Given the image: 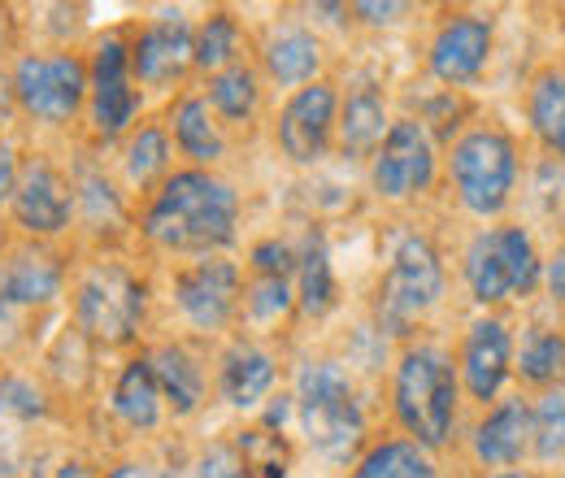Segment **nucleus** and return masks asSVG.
<instances>
[{"label": "nucleus", "mask_w": 565, "mask_h": 478, "mask_svg": "<svg viewBox=\"0 0 565 478\" xmlns=\"http://www.w3.org/2000/svg\"><path fill=\"white\" fill-rule=\"evenodd\" d=\"M239 196L210 170L166 174L143 213V235L166 253H213L235 240Z\"/></svg>", "instance_id": "nucleus-1"}, {"label": "nucleus", "mask_w": 565, "mask_h": 478, "mask_svg": "<svg viewBox=\"0 0 565 478\" xmlns=\"http://www.w3.org/2000/svg\"><path fill=\"white\" fill-rule=\"evenodd\" d=\"M296 417L313 453L327 461H349L365 439V413L349 370L331 357L305 361L296 379Z\"/></svg>", "instance_id": "nucleus-2"}, {"label": "nucleus", "mask_w": 565, "mask_h": 478, "mask_svg": "<svg viewBox=\"0 0 565 478\" xmlns=\"http://www.w3.org/2000/svg\"><path fill=\"white\" fill-rule=\"evenodd\" d=\"M392 405L418 448H444L457 422V370L435 343H409L396 361Z\"/></svg>", "instance_id": "nucleus-3"}, {"label": "nucleus", "mask_w": 565, "mask_h": 478, "mask_svg": "<svg viewBox=\"0 0 565 478\" xmlns=\"http://www.w3.org/2000/svg\"><path fill=\"white\" fill-rule=\"evenodd\" d=\"M544 278L535 240L522 226H488L466 248V283L479 305L526 300Z\"/></svg>", "instance_id": "nucleus-4"}, {"label": "nucleus", "mask_w": 565, "mask_h": 478, "mask_svg": "<svg viewBox=\"0 0 565 478\" xmlns=\"http://www.w3.org/2000/svg\"><path fill=\"white\" fill-rule=\"evenodd\" d=\"M448 170L457 201L475 217H495L504 213L518 188V148L500 127H475L452 144Z\"/></svg>", "instance_id": "nucleus-5"}, {"label": "nucleus", "mask_w": 565, "mask_h": 478, "mask_svg": "<svg viewBox=\"0 0 565 478\" xmlns=\"http://www.w3.org/2000/svg\"><path fill=\"white\" fill-rule=\"evenodd\" d=\"M444 296V262L426 235H405L379 283V322L392 336H405Z\"/></svg>", "instance_id": "nucleus-6"}, {"label": "nucleus", "mask_w": 565, "mask_h": 478, "mask_svg": "<svg viewBox=\"0 0 565 478\" xmlns=\"http://www.w3.org/2000/svg\"><path fill=\"white\" fill-rule=\"evenodd\" d=\"M74 314L83 336L96 343H127L136 340L143 322V283L118 262H96L83 274Z\"/></svg>", "instance_id": "nucleus-7"}, {"label": "nucleus", "mask_w": 565, "mask_h": 478, "mask_svg": "<svg viewBox=\"0 0 565 478\" xmlns=\"http://www.w3.org/2000/svg\"><path fill=\"white\" fill-rule=\"evenodd\" d=\"M13 96H18V105L35 123L62 127V123H71L74 114L83 109V100H87V66L78 57H71V53L22 57L18 70H13Z\"/></svg>", "instance_id": "nucleus-8"}, {"label": "nucleus", "mask_w": 565, "mask_h": 478, "mask_svg": "<svg viewBox=\"0 0 565 478\" xmlns=\"http://www.w3.org/2000/svg\"><path fill=\"white\" fill-rule=\"evenodd\" d=\"M370 183L383 201H414L435 183V144L418 118H396L370 157Z\"/></svg>", "instance_id": "nucleus-9"}, {"label": "nucleus", "mask_w": 565, "mask_h": 478, "mask_svg": "<svg viewBox=\"0 0 565 478\" xmlns=\"http://www.w3.org/2000/svg\"><path fill=\"white\" fill-rule=\"evenodd\" d=\"M136 74H131V44L122 35H105L96 44L92 74H87V96H92V127L96 136H122L140 109L136 96Z\"/></svg>", "instance_id": "nucleus-10"}, {"label": "nucleus", "mask_w": 565, "mask_h": 478, "mask_svg": "<svg viewBox=\"0 0 565 478\" xmlns=\"http://www.w3.org/2000/svg\"><path fill=\"white\" fill-rule=\"evenodd\" d=\"M335 114H340V96L331 83L313 78V83L296 87L279 114L282 157L296 166H318L331 148V136H335Z\"/></svg>", "instance_id": "nucleus-11"}, {"label": "nucleus", "mask_w": 565, "mask_h": 478, "mask_svg": "<svg viewBox=\"0 0 565 478\" xmlns=\"http://www.w3.org/2000/svg\"><path fill=\"white\" fill-rule=\"evenodd\" d=\"M244 300V278L235 262L205 257L174 274V305L196 331H222Z\"/></svg>", "instance_id": "nucleus-12"}, {"label": "nucleus", "mask_w": 565, "mask_h": 478, "mask_svg": "<svg viewBox=\"0 0 565 478\" xmlns=\"http://www.w3.org/2000/svg\"><path fill=\"white\" fill-rule=\"evenodd\" d=\"M492 18H483V13H452L435 31V40H430V53H426L430 74L439 83H448V87L475 83L483 74V66H488V57H492Z\"/></svg>", "instance_id": "nucleus-13"}, {"label": "nucleus", "mask_w": 565, "mask_h": 478, "mask_svg": "<svg viewBox=\"0 0 565 478\" xmlns=\"http://www.w3.org/2000/svg\"><path fill=\"white\" fill-rule=\"evenodd\" d=\"M513 374V336L504 318H475L461 343V383L470 401H495Z\"/></svg>", "instance_id": "nucleus-14"}, {"label": "nucleus", "mask_w": 565, "mask_h": 478, "mask_svg": "<svg viewBox=\"0 0 565 478\" xmlns=\"http://www.w3.org/2000/svg\"><path fill=\"white\" fill-rule=\"evenodd\" d=\"M74 213V192L71 179L53 166V161H31L18 174V192H13V217L22 231L31 235H57L71 226Z\"/></svg>", "instance_id": "nucleus-15"}, {"label": "nucleus", "mask_w": 565, "mask_h": 478, "mask_svg": "<svg viewBox=\"0 0 565 478\" xmlns=\"http://www.w3.org/2000/svg\"><path fill=\"white\" fill-rule=\"evenodd\" d=\"M192 66V26L183 13H161L131 44V74L148 87H166Z\"/></svg>", "instance_id": "nucleus-16"}, {"label": "nucleus", "mask_w": 565, "mask_h": 478, "mask_svg": "<svg viewBox=\"0 0 565 478\" xmlns=\"http://www.w3.org/2000/svg\"><path fill=\"white\" fill-rule=\"evenodd\" d=\"M531 448V401L509 396L475 426V457L488 470H513Z\"/></svg>", "instance_id": "nucleus-17"}, {"label": "nucleus", "mask_w": 565, "mask_h": 478, "mask_svg": "<svg viewBox=\"0 0 565 478\" xmlns=\"http://www.w3.org/2000/svg\"><path fill=\"white\" fill-rule=\"evenodd\" d=\"M275 379H279L275 357L262 352L257 343H235V348L222 357V370H217L222 401L235 405V410H257V405L270 396Z\"/></svg>", "instance_id": "nucleus-18"}, {"label": "nucleus", "mask_w": 565, "mask_h": 478, "mask_svg": "<svg viewBox=\"0 0 565 478\" xmlns=\"http://www.w3.org/2000/svg\"><path fill=\"white\" fill-rule=\"evenodd\" d=\"M387 105H383V96L370 87V83H361L356 92H349V100L340 105V114H335V131H340V148L349 152V157H374L379 152V144L387 136Z\"/></svg>", "instance_id": "nucleus-19"}, {"label": "nucleus", "mask_w": 565, "mask_h": 478, "mask_svg": "<svg viewBox=\"0 0 565 478\" xmlns=\"http://www.w3.org/2000/svg\"><path fill=\"white\" fill-rule=\"evenodd\" d=\"M148 361H152L161 401H166L170 410L179 413V417L201 410V401H205V374H201L196 357H192L183 343H166V348H157Z\"/></svg>", "instance_id": "nucleus-20"}, {"label": "nucleus", "mask_w": 565, "mask_h": 478, "mask_svg": "<svg viewBox=\"0 0 565 478\" xmlns=\"http://www.w3.org/2000/svg\"><path fill=\"white\" fill-rule=\"evenodd\" d=\"M526 118H531L535 139H540L557 161H565V66H548L531 78Z\"/></svg>", "instance_id": "nucleus-21"}, {"label": "nucleus", "mask_w": 565, "mask_h": 478, "mask_svg": "<svg viewBox=\"0 0 565 478\" xmlns=\"http://www.w3.org/2000/svg\"><path fill=\"white\" fill-rule=\"evenodd\" d=\"M322 66V44L313 31L305 26H279L266 40V70L282 87H305L313 83V74Z\"/></svg>", "instance_id": "nucleus-22"}, {"label": "nucleus", "mask_w": 565, "mask_h": 478, "mask_svg": "<svg viewBox=\"0 0 565 478\" xmlns=\"http://www.w3.org/2000/svg\"><path fill=\"white\" fill-rule=\"evenodd\" d=\"M296 278H300V314L309 318H327L335 309V270H331V248H327V235L322 231H309L300 253H296Z\"/></svg>", "instance_id": "nucleus-23"}, {"label": "nucleus", "mask_w": 565, "mask_h": 478, "mask_svg": "<svg viewBox=\"0 0 565 478\" xmlns=\"http://www.w3.org/2000/svg\"><path fill=\"white\" fill-rule=\"evenodd\" d=\"M109 405H114V413L131 431H152L161 422V387H157V374H152V361L148 357H136V361L122 365Z\"/></svg>", "instance_id": "nucleus-24"}, {"label": "nucleus", "mask_w": 565, "mask_h": 478, "mask_svg": "<svg viewBox=\"0 0 565 478\" xmlns=\"http://www.w3.org/2000/svg\"><path fill=\"white\" fill-rule=\"evenodd\" d=\"M170 127H174V144H179V152H183V157H192L196 166H213V161H222V157H226V139H222L217 123H213L205 96H183V100L174 105Z\"/></svg>", "instance_id": "nucleus-25"}, {"label": "nucleus", "mask_w": 565, "mask_h": 478, "mask_svg": "<svg viewBox=\"0 0 565 478\" xmlns=\"http://www.w3.org/2000/svg\"><path fill=\"white\" fill-rule=\"evenodd\" d=\"M513 370L522 374V383L531 387H553L565 374V336L553 327H531L518 352H513Z\"/></svg>", "instance_id": "nucleus-26"}, {"label": "nucleus", "mask_w": 565, "mask_h": 478, "mask_svg": "<svg viewBox=\"0 0 565 478\" xmlns=\"http://www.w3.org/2000/svg\"><path fill=\"white\" fill-rule=\"evenodd\" d=\"M353 478H439V470L414 439H383L356 461Z\"/></svg>", "instance_id": "nucleus-27"}, {"label": "nucleus", "mask_w": 565, "mask_h": 478, "mask_svg": "<svg viewBox=\"0 0 565 478\" xmlns=\"http://www.w3.org/2000/svg\"><path fill=\"white\" fill-rule=\"evenodd\" d=\"M4 278H9L18 309L49 305L62 291V266L49 253H18L13 262H4Z\"/></svg>", "instance_id": "nucleus-28"}, {"label": "nucleus", "mask_w": 565, "mask_h": 478, "mask_svg": "<svg viewBox=\"0 0 565 478\" xmlns=\"http://www.w3.org/2000/svg\"><path fill=\"white\" fill-rule=\"evenodd\" d=\"M235 457L244 478H287L291 470V448L275 426H248L235 439Z\"/></svg>", "instance_id": "nucleus-29"}, {"label": "nucleus", "mask_w": 565, "mask_h": 478, "mask_svg": "<svg viewBox=\"0 0 565 478\" xmlns=\"http://www.w3.org/2000/svg\"><path fill=\"white\" fill-rule=\"evenodd\" d=\"M257 100H262V87H257V74L248 66H226L217 70L210 78V96H205V105L217 109L226 123H248L253 114H257Z\"/></svg>", "instance_id": "nucleus-30"}, {"label": "nucleus", "mask_w": 565, "mask_h": 478, "mask_svg": "<svg viewBox=\"0 0 565 478\" xmlns=\"http://www.w3.org/2000/svg\"><path fill=\"white\" fill-rule=\"evenodd\" d=\"M239 44H244L239 22H235L226 9H217V13H210V18L201 22V31L192 35V62L201 70H213V74H217V70L235 66Z\"/></svg>", "instance_id": "nucleus-31"}, {"label": "nucleus", "mask_w": 565, "mask_h": 478, "mask_svg": "<svg viewBox=\"0 0 565 478\" xmlns=\"http://www.w3.org/2000/svg\"><path fill=\"white\" fill-rule=\"evenodd\" d=\"M531 448L540 461H565V379L531 405Z\"/></svg>", "instance_id": "nucleus-32"}, {"label": "nucleus", "mask_w": 565, "mask_h": 478, "mask_svg": "<svg viewBox=\"0 0 565 478\" xmlns=\"http://www.w3.org/2000/svg\"><path fill=\"white\" fill-rule=\"evenodd\" d=\"M166 170H170V136L161 127H140V136L127 144V179L143 188Z\"/></svg>", "instance_id": "nucleus-33"}, {"label": "nucleus", "mask_w": 565, "mask_h": 478, "mask_svg": "<svg viewBox=\"0 0 565 478\" xmlns=\"http://www.w3.org/2000/svg\"><path fill=\"white\" fill-rule=\"evenodd\" d=\"M291 305H296L291 283L279 278V274H257V278L244 287V309H248V318H253V322H262V327L279 322Z\"/></svg>", "instance_id": "nucleus-34"}, {"label": "nucleus", "mask_w": 565, "mask_h": 478, "mask_svg": "<svg viewBox=\"0 0 565 478\" xmlns=\"http://www.w3.org/2000/svg\"><path fill=\"white\" fill-rule=\"evenodd\" d=\"M0 413L40 417V413H44V396H40L26 379H4V383H0Z\"/></svg>", "instance_id": "nucleus-35"}, {"label": "nucleus", "mask_w": 565, "mask_h": 478, "mask_svg": "<svg viewBox=\"0 0 565 478\" xmlns=\"http://www.w3.org/2000/svg\"><path fill=\"white\" fill-rule=\"evenodd\" d=\"M192 478H244L239 457H235V444H213L210 453L196 461Z\"/></svg>", "instance_id": "nucleus-36"}, {"label": "nucleus", "mask_w": 565, "mask_h": 478, "mask_svg": "<svg viewBox=\"0 0 565 478\" xmlns=\"http://www.w3.org/2000/svg\"><path fill=\"white\" fill-rule=\"evenodd\" d=\"M253 266H257V274H279V278H287V274L296 270V253L282 240H266V244L253 248Z\"/></svg>", "instance_id": "nucleus-37"}, {"label": "nucleus", "mask_w": 565, "mask_h": 478, "mask_svg": "<svg viewBox=\"0 0 565 478\" xmlns=\"http://www.w3.org/2000/svg\"><path fill=\"white\" fill-rule=\"evenodd\" d=\"M18 152H13V144H4L0 139V205H9L13 201V192H18Z\"/></svg>", "instance_id": "nucleus-38"}, {"label": "nucleus", "mask_w": 565, "mask_h": 478, "mask_svg": "<svg viewBox=\"0 0 565 478\" xmlns=\"http://www.w3.org/2000/svg\"><path fill=\"white\" fill-rule=\"evenodd\" d=\"M18 331V300L9 291V278H4V262H0V343L13 340Z\"/></svg>", "instance_id": "nucleus-39"}, {"label": "nucleus", "mask_w": 565, "mask_h": 478, "mask_svg": "<svg viewBox=\"0 0 565 478\" xmlns=\"http://www.w3.org/2000/svg\"><path fill=\"white\" fill-rule=\"evenodd\" d=\"M353 13L361 22H370V26H392V22L405 13V4H374V0H361V4H353Z\"/></svg>", "instance_id": "nucleus-40"}, {"label": "nucleus", "mask_w": 565, "mask_h": 478, "mask_svg": "<svg viewBox=\"0 0 565 478\" xmlns=\"http://www.w3.org/2000/svg\"><path fill=\"white\" fill-rule=\"evenodd\" d=\"M544 287H548V296L565 309V244L544 262Z\"/></svg>", "instance_id": "nucleus-41"}, {"label": "nucleus", "mask_w": 565, "mask_h": 478, "mask_svg": "<svg viewBox=\"0 0 565 478\" xmlns=\"http://www.w3.org/2000/svg\"><path fill=\"white\" fill-rule=\"evenodd\" d=\"M105 478H170L157 461H122V466H114Z\"/></svg>", "instance_id": "nucleus-42"}, {"label": "nucleus", "mask_w": 565, "mask_h": 478, "mask_svg": "<svg viewBox=\"0 0 565 478\" xmlns=\"http://www.w3.org/2000/svg\"><path fill=\"white\" fill-rule=\"evenodd\" d=\"M9 118V87H4V78H0V123Z\"/></svg>", "instance_id": "nucleus-43"}, {"label": "nucleus", "mask_w": 565, "mask_h": 478, "mask_svg": "<svg viewBox=\"0 0 565 478\" xmlns=\"http://www.w3.org/2000/svg\"><path fill=\"white\" fill-rule=\"evenodd\" d=\"M492 478H535V475H526V470H504V475H492Z\"/></svg>", "instance_id": "nucleus-44"}, {"label": "nucleus", "mask_w": 565, "mask_h": 478, "mask_svg": "<svg viewBox=\"0 0 565 478\" xmlns=\"http://www.w3.org/2000/svg\"><path fill=\"white\" fill-rule=\"evenodd\" d=\"M562 478H565V475H562Z\"/></svg>", "instance_id": "nucleus-45"}]
</instances>
